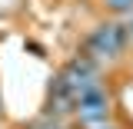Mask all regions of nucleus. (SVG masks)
<instances>
[{
  "mask_svg": "<svg viewBox=\"0 0 133 129\" xmlns=\"http://www.w3.org/2000/svg\"><path fill=\"white\" fill-rule=\"evenodd\" d=\"M107 3H110L113 10H120V13H123V10H133V0H107Z\"/></svg>",
  "mask_w": 133,
  "mask_h": 129,
  "instance_id": "3",
  "label": "nucleus"
},
{
  "mask_svg": "<svg viewBox=\"0 0 133 129\" xmlns=\"http://www.w3.org/2000/svg\"><path fill=\"white\" fill-rule=\"evenodd\" d=\"M77 116H80L83 126L90 129H100L103 123H107V113H110V99H107V93H103V86L100 89H93V93H87L83 99H77Z\"/></svg>",
  "mask_w": 133,
  "mask_h": 129,
  "instance_id": "2",
  "label": "nucleus"
},
{
  "mask_svg": "<svg viewBox=\"0 0 133 129\" xmlns=\"http://www.w3.org/2000/svg\"><path fill=\"white\" fill-rule=\"evenodd\" d=\"M127 40H130L127 27L107 23V27H97V30L90 33V40H87V50H90L97 60H110V56H116L120 50L127 47Z\"/></svg>",
  "mask_w": 133,
  "mask_h": 129,
  "instance_id": "1",
  "label": "nucleus"
}]
</instances>
